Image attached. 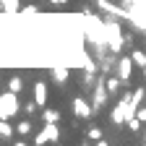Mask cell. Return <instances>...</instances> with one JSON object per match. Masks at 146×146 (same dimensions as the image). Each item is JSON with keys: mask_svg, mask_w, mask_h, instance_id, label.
Listing matches in <instances>:
<instances>
[{"mask_svg": "<svg viewBox=\"0 0 146 146\" xmlns=\"http://www.w3.org/2000/svg\"><path fill=\"white\" fill-rule=\"evenodd\" d=\"M36 11H39L36 5H26V8H24V13H36Z\"/></svg>", "mask_w": 146, "mask_h": 146, "instance_id": "obj_17", "label": "cell"}, {"mask_svg": "<svg viewBox=\"0 0 146 146\" xmlns=\"http://www.w3.org/2000/svg\"><path fill=\"white\" fill-rule=\"evenodd\" d=\"M36 107H39V104H36V99H31V102H26V104H24V110H26L29 115H34V112H36Z\"/></svg>", "mask_w": 146, "mask_h": 146, "instance_id": "obj_15", "label": "cell"}, {"mask_svg": "<svg viewBox=\"0 0 146 146\" xmlns=\"http://www.w3.org/2000/svg\"><path fill=\"white\" fill-rule=\"evenodd\" d=\"M143 99H146V86H138V89L133 91V94H131V104L138 110V104H141Z\"/></svg>", "mask_w": 146, "mask_h": 146, "instance_id": "obj_7", "label": "cell"}, {"mask_svg": "<svg viewBox=\"0 0 146 146\" xmlns=\"http://www.w3.org/2000/svg\"><path fill=\"white\" fill-rule=\"evenodd\" d=\"M73 112H76L81 120H89V117H91V107H89L81 97H76V99H73Z\"/></svg>", "mask_w": 146, "mask_h": 146, "instance_id": "obj_5", "label": "cell"}, {"mask_svg": "<svg viewBox=\"0 0 146 146\" xmlns=\"http://www.w3.org/2000/svg\"><path fill=\"white\" fill-rule=\"evenodd\" d=\"M42 117H44V123H58L60 120V112H58V110H44Z\"/></svg>", "mask_w": 146, "mask_h": 146, "instance_id": "obj_11", "label": "cell"}, {"mask_svg": "<svg viewBox=\"0 0 146 146\" xmlns=\"http://www.w3.org/2000/svg\"><path fill=\"white\" fill-rule=\"evenodd\" d=\"M34 99H36V104H39V107H44L47 104V84H36L34 86Z\"/></svg>", "mask_w": 146, "mask_h": 146, "instance_id": "obj_6", "label": "cell"}, {"mask_svg": "<svg viewBox=\"0 0 146 146\" xmlns=\"http://www.w3.org/2000/svg\"><path fill=\"white\" fill-rule=\"evenodd\" d=\"M58 123H44V128H42V133L34 138V143H47V141H58Z\"/></svg>", "mask_w": 146, "mask_h": 146, "instance_id": "obj_2", "label": "cell"}, {"mask_svg": "<svg viewBox=\"0 0 146 146\" xmlns=\"http://www.w3.org/2000/svg\"><path fill=\"white\" fill-rule=\"evenodd\" d=\"M18 102H16V91H8V94L0 97V120H8L11 115H16Z\"/></svg>", "mask_w": 146, "mask_h": 146, "instance_id": "obj_1", "label": "cell"}, {"mask_svg": "<svg viewBox=\"0 0 146 146\" xmlns=\"http://www.w3.org/2000/svg\"><path fill=\"white\" fill-rule=\"evenodd\" d=\"M131 58H133V63H136V65H141V68L146 65V55H143V50H138V47H136V50L131 52Z\"/></svg>", "mask_w": 146, "mask_h": 146, "instance_id": "obj_10", "label": "cell"}, {"mask_svg": "<svg viewBox=\"0 0 146 146\" xmlns=\"http://www.w3.org/2000/svg\"><path fill=\"white\" fill-rule=\"evenodd\" d=\"M89 138L91 141H102V131H99V128H91V131H89Z\"/></svg>", "mask_w": 146, "mask_h": 146, "instance_id": "obj_16", "label": "cell"}, {"mask_svg": "<svg viewBox=\"0 0 146 146\" xmlns=\"http://www.w3.org/2000/svg\"><path fill=\"white\" fill-rule=\"evenodd\" d=\"M104 84H107V89H110V94H112V91H117V89H120V86H123L125 81H123L120 76H110V78H107Z\"/></svg>", "mask_w": 146, "mask_h": 146, "instance_id": "obj_9", "label": "cell"}, {"mask_svg": "<svg viewBox=\"0 0 146 146\" xmlns=\"http://www.w3.org/2000/svg\"><path fill=\"white\" fill-rule=\"evenodd\" d=\"M16 133H18V136H26V133H31V123H29V120H24V123H18V128H16Z\"/></svg>", "mask_w": 146, "mask_h": 146, "instance_id": "obj_13", "label": "cell"}, {"mask_svg": "<svg viewBox=\"0 0 146 146\" xmlns=\"http://www.w3.org/2000/svg\"><path fill=\"white\" fill-rule=\"evenodd\" d=\"M21 86H24V81H21V78H18V76H13V78H8V89H11V91H16V94H18V91H21Z\"/></svg>", "mask_w": 146, "mask_h": 146, "instance_id": "obj_12", "label": "cell"}, {"mask_svg": "<svg viewBox=\"0 0 146 146\" xmlns=\"http://www.w3.org/2000/svg\"><path fill=\"white\" fill-rule=\"evenodd\" d=\"M50 3H52V5H65L68 0H50Z\"/></svg>", "mask_w": 146, "mask_h": 146, "instance_id": "obj_19", "label": "cell"}, {"mask_svg": "<svg viewBox=\"0 0 146 146\" xmlns=\"http://www.w3.org/2000/svg\"><path fill=\"white\" fill-rule=\"evenodd\" d=\"M133 65H136L133 58H120V60H117V76H120L123 81H131V76H133V73H131Z\"/></svg>", "mask_w": 146, "mask_h": 146, "instance_id": "obj_4", "label": "cell"}, {"mask_svg": "<svg viewBox=\"0 0 146 146\" xmlns=\"http://www.w3.org/2000/svg\"><path fill=\"white\" fill-rule=\"evenodd\" d=\"M138 117H141V120L146 123V107H141V110H138Z\"/></svg>", "mask_w": 146, "mask_h": 146, "instance_id": "obj_18", "label": "cell"}, {"mask_svg": "<svg viewBox=\"0 0 146 146\" xmlns=\"http://www.w3.org/2000/svg\"><path fill=\"white\" fill-rule=\"evenodd\" d=\"M107 94H110V89H107V84L97 81V86H94V99H91V107H94V110L104 107V102H107Z\"/></svg>", "mask_w": 146, "mask_h": 146, "instance_id": "obj_3", "label": "cell"}, {"mask_svg": "<svg viewBox=\"0 0 146 146\" xmlns=\"http://www.w3.org/2000/svg\"><path fill=\"white\" fill-rule=\"evenodd\" d=\"M50 78L58 81V84H65V81H68V70H65V68H52V70H50Z\"/></svg>", "mask_w": 146, "mask_h": 146, "instance_id": "obj_8", "label": "cell"}, {"mask_svg": "<svg viewBox=\"0 0 146 146\" xmlns=\"http://www.w3.org/2000/svg\"><path fill=\"white\" fill-rule=\"evenodd\" d=\"M11 136H13V128L3 120V123H0V138H11Z\"/></svg>", "mask_w": 146, "mask_h": 146, "instance_id": "obj_14", "label": "cell"}]
</instances>
